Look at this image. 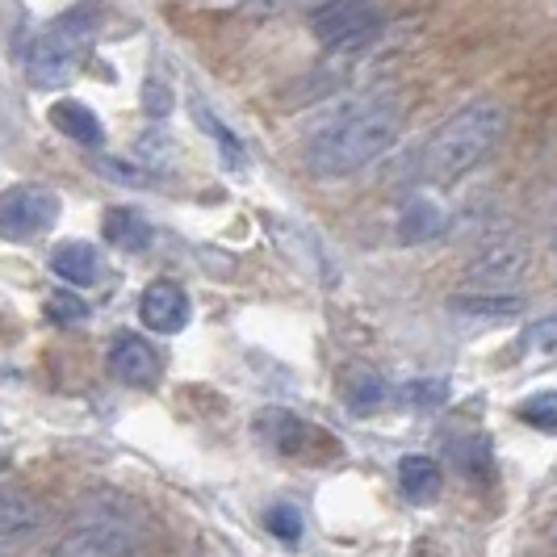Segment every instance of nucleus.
I'll list each match as a JSON object with an SVG mask.
<instances>
[{"mask_svg":"<svg viewBox=\"0 0 557 557\" xmlns=\"http://www.w3.org/2000/svg\"><path fill=\"white\" fill-rule=\"evenodd\" d=\"M189 314H194V302H189V294H185L176 281H151V285L143 289L139 319L147 332H156V335L181 332V327L189 323Z\"/></svg>","mask_w":557,"mask_h":557,"instance_id":"obj_11","label":"nucleus"},{"mask_svg":"<svg viewBox=\"0 0 557 557\" xmlns=\"http://www.w3.org/2000/svg\"><path fill=\"white\" fill-rule=\"evenodd\" d=\"M554 256H557V231H554Z\"/></svg>","mask_w":557,"mask_h":557,"instance_id":"obj_30","label":"nucleus"},{"mask_svg":"<svg viewBox=\"0 0 557 557\" xmlns=\"http://www.w3.org/2000/svg\"><path fill=\"white\" fill-rule=\"evenodd\" d=\"M453 223V214L445 210V201L432 194H411L403 201V210H398V223H394V235H398V244H407V248H419V244H432V239H441Z\"/></svg>","mask_w":557,"mask_h":557,"instance_id":"obj_12","label":"nucleus"},{"mask_svg":"<svg viewBox=\"0 0 557 557\" xmlns=\"http://www.w3.org/2000/svg\"><path fill=\"white\" fill-rule=\"evenodd\" d=\"M101 29V4L97 0H84L76 9H67L63 17H55L51 26L42 29L29 47L26 59V81L38 92H51V88H67L76 81L81 63L92 51V38Z\"/></svg>","mask_w":557,"mask_h":557,"instance_id":"obj_3","label":"nucleus"},{"mask_svg":"<svg viewBox=\"0 0 557 557\" xmlns=\"http://www.w3.org/2000/svg\"><path fill=\"white\" fill-rule=\"evenodd\" d=\"M310 34L327 51H361L382 34V4L377 0H323L310 13Z\"/></svg>","mask_w":557,"mask_h":557,"instance_id":"obj_4","label":"nucleus"},{"mask_svg":"<svg viewBox=\"0 0 557 557\" xmlns=\"http://www.w3.org/2000/svg\"><path fill=\"white\" fill-rule=\"evenodd\" d=\"M529 269H532L529 239L520 231H495L466 260V281H474L478 289H507V285L524 281Z\"/></svg>","mask_w":557,"mask_h":557,"instance_id":"obj_5","label":"nucleus"},{"mask_svg":"<svg viewBox=\"0 0 557 557\" xmlns=\"http://www.w3.org/2000/svg\"><path fill=\"white\" fill-rule=\"evenodd\" d=\"M88 168H92L97 176L113 181V185H126V189H143V185L160 181V176H156V172H147L135 156H88Z\"/></svg>","mask_w":557,"mask_h":557,"instance_id":"obj_19","label":"nucleus"},{"mask_svg":"<svg viewBox=\"0 0 557 557\" xmlns=\"http://www.w3.org/2000/svg\"><path fill=\"white\" fill-rule=\"evenodd\" d=\"M448 314H457L470 327H499L524 314V298L511 289H466L448 298Z\"/></svg>","mask_w":557,"mask_h":557,"instance_id":"obj_9","label":"nucleus"},{"mask_svg":"<svg viewBox=\"0 0 557 557\" xmlns=\"http://www.w3.org/2000/svg\"><path fill=\"white\" fill-rule=\"evenodd\" d=\"M101 231H106L110 248L117 251H143L151 244V223H147V214L135 210V206H113V210H106Z\"/></svg>","mask_w":557,"mask_h":557,"instance_id":"obj_16","label":"nucleus"},{"mask_svg":"<svg viewBox=\"0 0 557 557\" xmlns=\"http://www.w3.org/2000/svg\"><path fill=\"white\" fill-rule=\"evenodd\" d=\"M139 549L143 536L135 524L97 520V524H84V529L67 532L51 549V557H139Z\"/></svg>","mask_w":557,"mask_h":557,"instance_id":"obj_7","label":"nucleus"},{"mask_svg":"<svg viewBox=\"0 0 557 557\" xmlns=\"http://www.w3.org/2000/svg\"><path fill=\"white\" fill-rule=\"evenodd\" d=\"M51 122H55L59 135H67L72 143H81V147H101L106 143V126L97 122V113L88 110L84 101H55L51 106Z\"/></svg>","mask_w":557,"mask_h":557,"instance_id":"obj_17","label":"nucleus"},{"mask_svg":"<svg viewBox=\"0 0 557 557\" xmlns=\"http://www.w3.org/2000/svg\"><path fill=\"white\" fill-rule=\"evenodd\" d=\"M47 507L34 499L29 491L17 486H0V545H22L42 529Z\"/></svg>","mask_w":557,"mask_h":557,"instance_id":"obj_13","label":"nucleus"},{"mask_svg":"<svg viewBox=\"0 0 557 557\" xmlns=\"http://www.w3.org/2000/svg\"><path fill=\"white\" fill-rule=\"evenodd\" d=\"M51 273L59 281H67L72 289H84V285H92L101 277V256L88 239H67V244H59L51 251Z\"/></svg>","mask_w":557,"mask_h":557,"instance_id":"obj_15","label":"nucleus"},{"mask_svg":"<svg viewBox=\"0 0 557 557\" xmlns=\"http://www.w3.org/2000/svg\"><path fill=\"white\" fill-rule=\"evenodd\" d=\"M403 131V110L386 92L344 97L310 126L307 164L314 176H352L386 156Z\"/></svg>","mask_w":557,"mask_h":557,"instance_id":"obj_1","label":"nucleus"},{"mask_svg":"<svg viewBox=\"0 0 557 557\" xmlns=\"http://www.w3.org/2000/svg\"><path fill=\"white\" fill-rule=\"evenodd\" d=\"M448 398V382L445 377H419L411 386H403V403L407 407H419V411H432Z\"/></svg>","mask_w":557,"mask_h":557,"instance_id":"obj_24","label":"nucleus"},{"mask_svg":"<svg viewBox=\"0 0 557 557\" xmlns=\"http://www.w3.org/2000/svg\"><path fill=\"white\" fill-rule=\"evenodd\" d=\"M457 466L466 470V474H486V466H491V448H486V441H461L457 445Z\"/></svg>","mask_w":557,"mask_h":557,"instance_id":"obj_28","label":"nucleus"},{"mask_svg":"<svg viewBox=\"0 0 557 557\" xmlns=\"http://www.w3.org/2000/svg\"><path fill=\"white\" fill-rule=\"evenodd\" d=\"M139 101H143V113L156 117V122H164L168 113L176 110V92H172L164 81H143Z\"/></svg>","mask_w":557,"mask_h":557,"instance_id":"obj_26","label":"nucleus"},{"mask_svg":"<svg viewBox=\"0 0 557 557\" xmlns=\"http://www.w3.org/2000/svg\"><path fill=\"white\" fill-rule=\"evenodd\" d=\"M176 139H168L164 131H151V135H139L135 139V160H139L147 172L156 176H172L176 172Z\"/></svg>","mask_w":557,"mask_h":557,"instance_id":"obj_21","label":"nucleus"},{"mask_svg":"<svg viewBox=\"0 0 557 557\" xmlns=\"http://www.w3.org/2000/svg\"><path fill=\"white\" fill-rule=\"evenodd\" d=\"M256 436L273 453L294 457V461H314V445H327V436L314 423H307L294 411H285V407H264L256 416Z\"/></svg>","mask_w":557,"mask_h":557,"instance_id":"obj_8","label":"nucleus"},{"mask_svg":"<svg viewBox=\"0 0 557 557\" xmlns=\"http://www.w3.org/2000/svg\"><path fill=\"white\" fill-rule=\"evenodd\" d=\"M294 4H302V0H244V13L248 17H277V13H289Z\"/></svg>","mask_w":557,"mask_h":557,"instance_id":"obj_29","label":"nucleus"},{"mask_svg":"<svg viewBox=\"0 0 557 557\" xmlns=\"http://www.w3.org/2000/svg\"><path fill=\"white\" fill-rule=\"evenodd\" d=\"M398 486L411 503H436L441 491H445V470L428 453H407L398 461Z\"/></svg>","mask_w":557,"mask_h":557,"instance_id":"obj_14","label":"nucleus"},{"mask_svg":"<svg viewBox=\"0 0 557 557\" xmlns=\"http://www.w3.org/2000/svg\"><path fill=\"white\" fill-rule=\"evenodd\" d=\"M554 545H557V532H554Z\"/></svg>","mask_w":557,"mask_h":557,"instance_id":"obj_31","label":"nucleus"},{"mask_svg":"<svg viewBox=\"0 0 557 557\" xmlns=\"http://www.w3.org/2000/svg\"><path fill=\"white\" fill-rule=\"evenodd\" d=\"M194 113H197V126H201L210 139L219 143V160H223L226 172H244V168H248V151H244V143L235 139V131H226L214 113H206V106H201V101H194Z\"/></svg>","mask_w":557,"mask_h":557,"instance_id":"obj_18","label":"nucleus"},{"mask_svg":"<svg viewBox=\"0 0 557 557\" xmlns=\"http://www.w3.org/2000/svg\"><path fill=\"white\" fill-rule=\"evenodd\" d=\"M524 344H529L532 357H541V361H557V314L554 319L532 323L529 335H524Z\"/></svg>","mask_w":557,"mask_h":557,"instance_id":"obj_27","label":"nucleus"},{"mask_svg":"<svg viewBox=\"0 0 557 557\" xmlns=\"http://www.w3.org/2000/svg\"><path fill=\"white\" fill-rule=\"evenodd\" d=\"M507 135V110L491 97H478L470 106L445 117L441 131L423 147V176L428 181H461L474 172Z\"/></svg>","mask_w":557,"mask_h":557,"instance_id":"obj_2","label":"nucleus"},{"mask_svg":"<svg viewBox=\"0 0 557 557\" xmlns=\"http://www.w3.org/2000/svg\"><path fill=\"white\" fill-rule=\"evenodd\" d=\"M264 524H269V532L281 536V541H298L307 520H302V511H298L294 503H273V507L264 511Z\"/></svg>","mask_w":557,"mask_h":557,"instance_id":"obj_25","label":"nucleus"},{"mask_svg":"<svg viewBox=\"0 0 557 557\" xmlns=\"http://www.w3.org/2000/svg\"><path fill=\"white\" fill-rule=\"evenodd\" d=\"M110 369L117 382H126V386H156L160 382V373H164V357H160V348L151 344V339H143V335L126 332L113 339L110 348Z\"/></svg>","mask_w":557,"mask_h":557,"instance_id":"obj_10","label":"nucleus"},{"mask_svg":"<svg viewBox=\"0 0 557 557\" xmlns=\"http://www.w3.org/2000/svg\"><path fill=\"white\" fill-rule=\"evenodd\" d=\"M520 419L536 432H557V391H541L520 403Z\"/></svg>","mask_w":557,"mask_h":557,"instance_id":"obj_23","label":"nucleus"},{"mask_svg":"<svg viewBox=\"0 0 557 557\" xmlns=\"http://www.w3.org/2000/svg\"><path fill=\"white\" fill-rule=\"evenodd\" d=\"M344 403L352 407V411H377L382 403H386V382L377 377V373H369V369H352L348 377H344Z\"/></svg>","mask_w":557,"mask_h":557,"instance_id":"obj_20","label":"nucleus"},{"mask_svg":"<svg viewBox=\"0 0 557 557\" xmlns=\"http://www.w3.org/2000/svg\"><path fill=\"white\" fill-rule=\"evenodd\" d=\"M59 201L55 189L47 185H13L0 194V239L9 244H26L34 235L51 231L59 223Z\"/></svg>","mask_w":557,"mask_h":557,"instance_id":"obj_6","label":"nucleus"},{"mask_svg":"<svg viewBox=\"0 0 557 557\" xmlns=\"http://www.w3.org/2000/svg\"><path fill=\"white\" fill-rule=\"evenodd\" d=\"M42 310H47V319L59 323V327H76V323H84V319L92 314L76 289H55V294L42 302Z\"/></svg>","mask_w":557,"mask_h":557,"instance_id":"obj_22","label":"nucleus"}]
</instances>
